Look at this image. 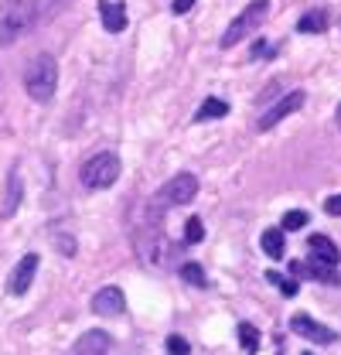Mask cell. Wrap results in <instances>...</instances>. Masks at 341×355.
Segmentation results:
<instances>
[{
	"label": "cell",
	"mask_w": 341,
	"mask_h": 355,
	"mask_svg": "<svg viewBox=\"0 0 341 355\" xmlns=\"http://www.w3.org/2000/svg\"><path fill=\"white\" fill-rule=\"evenodd\" d=\"M42 17V0H0V44L17 42Z\"/></svg>",
	"instance_id": "cell-1"
},
{
	"label": "cell",
	"mask_w": 341,
	"mask_h": 355,
	"mask_svg": "<svg viewBox=\"0 0 341 355\" xmlns=\"http://www.w3.org/2000/svg\"><path fill=\"white\" fill-rule=\"evenodd\" d=\"M55 86H58V62L48 51L35 55L28 62V69H24V89H28V96L35 103H48L55 96Z\"/></svg>",
	"instance_id": "cell-2"
},
{
	"label": "cell",
	"mask_w": 341,
	"mask_h": 355,
	"mask_svg": "<svg viewBox=\"0 0 341 355\" xmlns=\"http://www.w3.org/2000/svg\"><path fill=\"white\" fill-rule=\"evenodd\" d=\"M195 195H198V178L188 175V171H181V175H174L168 184L150 198L147 212H150V219L157 222L164 209H170V205H191V202H195Z\"/></svg>",
	"instance_id": "cell-3"
},
{
	"label": "cell",
	"mask_w": 341,
	"mask_h": 355,
	"mask_svg": "<svg viewBox=\"0 0 341 355\" xmlns=\"http://www.w3.org/2000/svg\"><path fill=\"white\" fill-rule=\"evenodd\" d=\"M116 178H120V157L113 150H103V154L89 157L79 168V181L85 188H92V191H103V188L116 184Z\"/></svg>",
	"instance_id": "cell-4"
},
{
	"label": "cell",
	"mask_w": 341,
	"mask_h": 355,
	"mask_svg": "<svg viewBox=\"0 0 341 355\" xmlns=\"http://www.w3.org/2000/svg\"><path fill=\"white\" fill-rule=\"evenodd\" d=\"M266 10H270V0H250L246 3V10L225 28V35H222V48H232V44H239L246 35H253L256 28L263 24V17H266Z\"/></svg>",
	"instance_id": "cell-5"
},
{
	"label": "cell",
	"mask_w": 341,
	"mask_h": 355,
	"mask_svg": "<svg viewBox=\"0 0 341 355\" xmlns=\"http://www.w3.org/2000/svg\"><path fill=\"white\" fill-rule=\"evenodd\" d=\"M38 266H42V257H38V253H24V257H21V263L10 270L7 291H10V294H28V287H31V280H35Z\"/></svg>",
	"instance_id": "cell-6"
},
{
	"label": "cell",
	"mask_w": 341,
	"mask_h": 355,
	"mask_svg": "<svg viewBox=\"0 0 341 355\" xmlns=\"http://www.w3.org/2000/svg\"><path fill=\"white\" fill-rule=\"evenodd\" d=\"M290 328L297 331L300 338L317 342V345H331V342L338 338L328 324H321V321H314V318H307V314H294V318H290Z\"/></svg>",
	"instance_id": "cell-7"
},
{
	"label": "cell",
	"mask_w": 341,
	"mask_h": 355,
	"mask_svg": "<svg viewBox=\"0 0 341 355\" xmlns=\"http://www.w3.org/2000/svg\"><path fill=\"white\" fill-rule=\"evenodd\" d=\"M304 99H307V96H304L300 89H294L290 96H283V99H280L270 113H263V116H259V130H273L280 120H287L290 113H297L300 106H304Z\"/></svg>",
	"instance_id": "cell-8"
},
{
	"label": "cell",
	"mask_w": 341,
	"mask_h": 355,
	"mask_svg": "<svg viewBox=\"0 0 341 355\" xmlns=\"http://www.w3.org/2000/svg\"><path fill=\"white\" fill-rule=\"evenodd\" d=\"M127 308V301H123V291L120 287H103V291H96V297H92V311L99 314V318H120Z\"/></svg>",
	"instance_id": "cell-9"
},
{
	"label": "cell",
	"mask_w": 341,
	"mask_h": 355,
	"mask_svg": "<svg viewBox=\"0 0 341 355\" xmlns=\"http://www.w3.org/2000/svg\"><path fill=\"white\" fill-rule=\"evenodd\" d=\"M307 250H311V257H314L317 263H324V266H335L341 260V250L328 236H321V232H314V236L307 239Z\"/></svg>",
	"instance_id": "cell-10"
},
{
	"label": "cell",
	"mask_w": 341,
	"mask_h": 355,
	"mask_svg": "<svg viewBox=\"0 0 341 355\" xmlns=\"http://www.w3.org/2000/svg\"><path fill=\"white\" fill-rule=\"evenodd\" d=\"M110 345H113V338L106 331H85L72 345V355H110Z\"/></svg>",
	"instance_id": "cell-11"
},
{
	"label": "cell",
	"mask_w": 341,
	"mask_h": 355,
	"mask_svg": "<svg viewBox=\"0 0 341 355\" xmlns=\"http://www.w3.org/2000/svg\"><path fill=\"white\" fill-rule=\"evenodd\" d=\"M99 17H103V28H106L110 35H120V31L127 28V7L116 3V0H103V3H99Z\"/></svg>",
	"instance_id": "cell-12"
},
{
	"label": "cell",
	"mask_w": 341,
	"mask_h": 355,
	"mask_svg": "<svg viewBox=\"0 0 341 355\" xmlns=\"http://www.w3.org/2000/svg\"><path fill=\"white\" fill-rule=\"evenodd\" d=\"M259 243H263V253H266L270 260H283V253H287V246H283V229H263Z\"/></svg>",
	"instance_id": "cell-13"
},
{
	"label": "cell",
	"mask_w": 341,
	"mask_h": 355,
	"mask_svg": "<svg viewBox=\"0 0 341 355\" xmlns=\"http://www.w3.org/2000/svg\"><path fill=\"white\" fill-rule=\"evenodd\" d=\"M229 113V103L225 99H205L202 106H198V113H195V120H222Z\"/></svg>",
	"instance_id": "cell-14"
},
{
	"label": "cell",
	"mask_w": 341,
	"mask_h": 355,
	"mask_svg": "<svg viewBox=\"0 0 341 355\" xmlns=\"http://www.w3.org/2000/svg\"><path fill=\"white\" fill-rule=\"evenodd\" d=\"M324 28H328V14L324 10H311V14H304L297 21V31H304V35H317Z\"/></svg>",
	"instance_id": "cell-15"
},
{
	"label": "cell",
	"mask_w": 341,
	"mask_h": 355,
	"mask_svg": "<svg viewBox=\"0 0 341 355\" xmlns=\"http://www.w3.org/2000/svg\"><path fill=\"white\" fill-rule=\"evenodd\" d=\"M239 342H243V352L246 355H253L256 349H259V331H256L250 321H243V324H239Z\"/></svg>",
	"instance_id": "cell-16"
},
{
	"label": "cell",
	"mask_w": 341,
	"mask_h": 355,
	"mask_svg": "<svg viewBox=\"0 0 341 355\" xmlns=\"http://www.w3.org/2000/svg\"><path fill=\"white\" fill-rule=\"evenodd\" d=\"M202 239H205V222L202 219L184 222V243H202Z\"/></svg>",
	"instance_id": "cell-17"
},
{
	"label": "cell",
	"mask_w": 341,
	"mask_h": 355,
	"mask_svg": "<svg viewBox=\"0 0 341 355\" xmlns=\"http://www.w3.org/2000/svg\"><path fill=\"white\" fill-rule=\"evenodd\" d=\"M311 273H314V277H317V280H321V284H338V273H335V270H331V266H324V263H317V260H314V257H311Z\"/></svg>",
	"instance_id": "cell-18"
},
{
	"label": "cell",
	"mask_w": 341,
	"mask_h": 355,
	"mask_svg": "<svg viewBox=\"0 0 341 355\" xmlns=\"http://www.w3.org/2000/svg\"><path fill=\"white\" fill-rule=\"evenodd\" d=\"M181 277H184L188 284H195V287H205V270L198 263H184L181 266Z\"/></svg>",
	"instance_id": "cell-19"
},
{
	"label": "cell",
	"mask_w": 341,
	"mask_h": 355,
	"mask_svg": "<svg viewBox=\"0 0 341 355\" xmlns=\"http://www.w3.org/2000/svg\"><path fill=\"white\" fill-rule=\"evenodd\" d=\"M164 349H168V355H191V345H188V338H181V335H168Z\"/></svg>",
	"instance_id": "cell-20"
},
{
	"label": "cell",
	"mask_w": 341,
	"mask_h": 355,
	"mask_svg": "<svg viewBox=\"0 0 341 355\" xmlns=\"http://www.w3.org/2000/svg\"><path fill=\"white\" fill-rule=\"evenodd\" d=\"M266 280H270V284H277V287H280L287 297H294V294H297V280H283L277 270H270V273H266Z\"/></svg>",
	"instance_id": "cell-21"
},
{
	"label": "cell",
	"mask_w": 341,
	"mask_h": 355,
	"mask_svg": "<svg viewBox=\"0 0 341 355\" xmlns=\"http://www.w3.org/2000/svg\"><path fill=\"white\" fill-rule=\"evenodd\" d=\"M304 222H307V212L294 209V212L283 216V229H287V232H297V229H304Z\"/></svg>",
	"instance_id": "cell-22"
},
{
	"label": "cell",
	"mask_w": 341,
	"mask_h": 355,
	"mask_svg": "<svg viewBox=\"0 0 341 355\" xmlns=\"http://www.w3.org/2000/svg\"><path fill=\"white\" fill-rule=\"evenodd\" d=\"M17 202H21V178L10 175V202H7V209H3V212H14V209H17Z\"/></svg>",
	"instance_id": "cell-23"
},
{
	"label": "cell",
	"mask_w": 341,
	"mask_h": 355,
	"mask_svg": "<svg viewBox=\"0 0 341 355\" xmlns=\"http://www.w3.org/2000/svg\"><path fill=\"white\" fill-rule=\"evenodd\" d=\"M324 212H328V216H341V195H331V198L324 202Z\"/></svg>",
	"instance_id": "cell-24"
},
{
	"label": "cell",
	"mask_w": 341,
	"mask_h": 355,
	"mask_svg": "<svg viewBox=\"0 0 341 355\" xmlns=\"http://www.w3.org/2000/svg\"><path fill=\"white\" fill-rule=\"evenodd\" d=\"M191 7H195V0H174V3H170V10H174V14H188Z\"/></svg>",
	"instance_id": "cell-25"
},
{
	"label": "cell",
	"mask_w": 341,
	"mask_h": 355,
	"mask_svg": "<svg viewBox=\"0 0 341 355\" xmlns=\"http://www.w3.org/2000/svg\"><path fill=\"white\" fill-rule=\"evenodd\" d=\"M338 127H341V103H338Z\"/></svg>",
	"instance_id": "cell-26"
}]
</instances>
